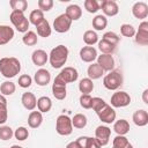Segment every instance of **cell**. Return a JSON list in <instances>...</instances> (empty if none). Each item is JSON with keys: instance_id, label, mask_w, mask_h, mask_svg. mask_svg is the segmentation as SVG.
<instances>
[{"instance_id": "obj_1", "label": "cell", "mask_w": 148, "mask_h": 148, "mask_svg": "<svg viewBox=\"0 0 148 148\" xmlns=\"http://www.w3.org/2000/svg\"><path fill=\"white\" fill-rule=\"evenodd\" d=\"M21 71V62L15 57H5L0 59V73L7 79L16 76Z\"/></svg>"}, {"instance_id": "obj_2", "label": "cell", "mask_w": 148, "mask_h": 148, "mask_svg": "<svg viewBox=\"0 0 148 148\" xmlns=\"http://www.w3.org/2000/svg\"><path fill=\"white\" fill-rule=\"evenodd\" d=\"M67 59H68V49L62 44L53 47L49 54V61L53 68H61L66 64Z\"/></svg>"}, {"instance_id": "obj_3", "label": "cell", "mask_w": 148, "mask_h": 148, "mask_svg": "<svg viewBox=\"0 0 148 148\" xmlns=\"http://www.w3.org/2000/svg\"><path fill=\"white\" fill-rule=\"evenodd\" d=\"M123 81H124V77L121 72L118 69H112L109 72V74L104 76L103 86L109 90H117L123 84Z\"/></svg>"}, {"instance_id": "obj_4", "label": "cell", "mask_w": 148, "mask_h": 148, "mask_svg": "<svg viewBox=\"0 0 148 148\" xmlns=\"http://www.w3.org/2000/svg\"><path fill=\"white\" fill-rule=\"evenodd\" d=\"M9 20L18 32L25 34L28 31L30 23H29V20L25 17L24 13L18 12V10H12V13L9 15Z\"/></svg>"}, {"instance_id": "obj_5", "label": "cell", "mask_w": 148, "mask_h": 148, "mask_svg": "<svg viewBox=\"0 0 148 148\" xmlns=\"http://www.w3.org/2000/svg\"><path fill=\"white\" fill-rule=\"evenodd\" d=\"M56 131L59 135H69L73 132V125H72V119L66 116V114H60L58 116L56 120Z\"/></svg>"}, {"instance_id": "obj_6", "label": "cell", "mask_w": 148, "mask_h": 148, "mask_svg": "<svg viewBox=\"0 0 148 148\" xmlns=\"http://www.w3.org/2000/svg\"><path fill=\"white\" fill-rule=\"evenodd\" d=\"M71 25H72V21L65 13L57 16L53 21V29L59 34L67 32L71 29Z\"/></svg>"}, {"instance_id": "obj_7", "label": "cell", "mask_w": 148, "mask_h": 148, "mask_svg": "<svg viewBox=\"0 0 148 148\" xmlns=\"http://www.w3.org/2000/svg\"><path fill=\"white\" fill-rule=\"evenodd\" d=\"M111 105L113 108H125L131 103V96L126 91H117L111 96Z\"/></svg>"}, {"instance_id": "obj_8", "label": "cell", "mask_w": 148, "mask_h": 148, "mask_svg": "<svg viewBox=\"0 0 148 148\" xmlns=\"http://www.w3.org/2000/svg\"><path fill=\"white\" fill-rule=\"evenodd\" d=\"M52 94L53 96L59 99V101H62L66 98L67 96V89H66V83L57 75L53 83H52Z\"/></svg>"}, {"instance_id": "obj_9", "label": "cell", "mask_w": 148, "mask_h": 148, "mask_svg": "<svg viewBox=\"0 0 148 148\" xmlns=\"http://www.w3.org/2000/svg\"><path fill=\"white\" fill-rule=\"evenodd\" d=\"M135 43L141 45V46H146L148 45V22L147 21H142L139 25L138 31H135Z\"/></svg>"}, {"instance_id": "obj_10", "label": "cell", "mask_w": 148, "mask_h": 148, "mask_svg": "<svg viewBox=\"0 0 148 148\" xmlns=\"http://www.w3.org/2000/svg\"><path fill=\"white\" fill-rule=\"evenodd\" d=\"M99 9L104 13V16H116L119 12L118 3L113 0H103L99 2Z\"/></svg>"}, {"instance_id": "obj_11", "label": "cell", "mask_w": 148, "mask_h": 148, "mask_svg": "<svg viewBox=\"0 0 148 148\" xmlns=\"http://www.w3.org/2000/svg\"><path fill=\"white\" fill-rule=\"evenodd\" d=\"M97 116L99 118V120L102 123H105V124H111V123H114L116 120V111L114 109L109 105V104H105V106L99 111L97 112Z\"/></svg>"}, {"instance_id": "obj_12", "label": "cell", "mask_w": 148, "mask_h": 148, "mask_svg": "<svg viewBox=\"0 0 148 148\" xmlns=\"http://www.w3.org/2000/svg\"><path fill=\"white\" fill-rule=\"evenodd\" d=\"M58 76L67 84V83H72V82H75L79 77V73H77V69L74 68V67H65L61 69V72L58 74Z\"/></svg>"}, {"instance_id": "obj_13", "label": "cell", "mask_w": 148, "mask_h": 148, "mask_svg": "<svg viewBox=\"0 0 148 148\" xmlns=\"http://www.w3.org/2000/svg\"><path fill=\"white\" fill-rule=\"evenodd\" d=\"M110 135H111V130L108 126L101 125L95 130V138L97 139L101 146H105L109 143Z\"/></svg>"}, {"instance_id": "obj_14", "label": "cell", "mask_w": 148, "mask_h": 148, "mask_svg": "<svg viewBox=\"0 0 148 148\" xmlns=\"http://www.w3.org/2000/svg\"><path fill=\"white\" fill-rule=\"evenodd\" d=\"M132 14L135 18L143 20L148 16V5L143 1L135 2L132 7Z\"/></svg>"}, {"instance_id": "obj_15", "label": "cell", "mask_w": 148, "mask_h": 148, "mask_svg": "<svg viewBox=\"0 0 148 148\" xmlns=\"http://www.w3.org/2000/svg\"><path fill=\"white\" fill-rule=\"evenodd\" d=\"M80 58L83 62H94L97 59V50L94 46H83L80 50Z\"/></svg>"}, {"instance_id": "obj_16", "label": "cell", "mask_w": 148, "mask_h": 148, "mask_svg": "<svg viewBox=\"0 0 148 148\" xmlns=\"http://www.w3.org/2000/svg\"><path fill=\"white\" fill-rule=\"evenodd\" d=\"M97 64L101 66L103 71H112L114 68V59L111 54H101L97 56Z\"/></svg>"}, {"instance_id": "obj_17", "label": "cell", "mask_w": 148, "mask_h": 148, "mask_svg": "<svg viewBox=\"0 0 148 148\" xmlns=\"http://www.w3.org/2000/svg\"><path fill=\"white\" fill-rule=\"evenodd\" d=\"M34 80H35V82H36L38 86L44 87V86H46V84L50 83V81H51V74H50V72H49L47 69L40 68V69H38V71L35 73Z\"/></svg>"}, {"instance_id": "obj_18", "label": "cell", "mask_w": 148, "mask_h": 148, "mask_svg": "<svg viewBox=\"0 0 148 148\" xmlns=\"http://www.w3.org/2000/svg\"><path fill=\"white\" fill-rule=\"evenodd\" d=\"M14 38V30L9 25L0 24V45H6Z\"/></svg>"}, {"instance_id": "obj_19", "label": "cell", "mask_w": 148, "mask_h": 148, "mask_svg": "<svg viewBox=\"0 0 148 148\" xmlns=\"http://www.w3.org/2000/svg\"><path fill=\"white\" fill-rule=\"evenodd\" d=\"M21 102L23 104V106L29 110V111H32L35 110V108L37 106V98L36 96L32 94V92H23L22 97H21Z\"/></svg>"}, {"instance_id": "obj_20", "label": "cell", "mask_w": 148, "mask_h": 148, "mask_svg": "<svg viewBox=\"0 0 148 148\" xmlns=\"http://www.w3.org/2000/svg\"><path fill=\"white\" fill-rule=\"evenodd\" d=\"M31 60L36 66H44L49 60V54L44 50H35L31 54Z\"/></svg>"}, {"instance_id": "obj_21", "label": "cell", "mask_w": 148, "mask_h": 148, "mask_svg": "<svg viewBox=\"0 0 148 148\" xmlns=\"http://www.w3.org/2000/svg\"><path fill=\"white\" fill-rule=\"evenodd\" d=\"M132 120L133 123L139 126V127H142V126H146L148 124V112L143 109H140V110H136L134 113H133V117H132Z\"/></svg>"}, {"instance_id": "obj_22", "label": "cell", "mask_w": 148, "mask_h": 148, "mask_svg": "<svg viewBox=\"0 0 148 148\" xmlns=\"http://www.w3.org/2000/svg\"><path fill=\"white\" fill-rule=\"evenodd\" d=\"M76 142L80 145L81 148H101L102 147L96 138H90V136H80L76 139Z\"/></svg>"}, {"instance_id": "obj_23", "label": "cell", "mask_w": 148, "mask_h": 148, "mask_svg": "<svg viewBox=\"0 0 148 148\" xmlns=\"http://www.w3.org/2000/svg\"><path fill=\"white\" fill-rule=\"evenodd\" d=\"M65 14L69 17V20H71L72 22H73V21H77V20H80L81 16H82V9H81V7H80L79 5L72 3V5H69V6L66 8Z\"/></svg>"}, {"instance_id": "obj_24", "label": "cell", "mask_w": 148, "mask_h": 148, "mask_svg": "<svg viewBox=\"0 0 148 148\" xmlns=\"http://www.w3.org/2000/svg\"><path fill=\"white\" fill-rule=\"evenodd\" d=\"M113 131L117 135H126L130 132V123L126 119H119L113 124Z\"/></svg>"}, {"instance_id": "obj_25", "label": "cell", "mask_w": 148, "mask_h": 148, "mask_svg": "<svg viewBox=\"0 0 148 148\" xmlns=\"http://www.w3.org/2000/svg\"><path fill=\"white\" fill-rule=\"evenodd\" d=\"M43 123V116L39 111H31L28 116V125L31 128H37Z\"/></svg>"}, {"instance_id": "obj_26", "label": "cell", "mask_w": 148, "mask_h": 148, "mask_svg": "<svg viewBox=\"0 0 148 148\" xmlns=\"http://www.w3.org/2000/svg\"><path fill=\"white\" fill-rule=\"evenodd\" d=\"M87 74L90 80H97L104 74V71L101 68V66L97 62H91V65H89L87 69Z\"/></svg>"}, {"instance_id": "obj_27", "label": "cell", "mask_w": 148, "mask_h": 148, "mask_svg": "<svg viewBox=\"0 0 148 148\" xmlns=\"http://www.w3.org/2000/svg\"><path fill=\"white\" fill-rule=\"evenodd\" d=\"M36 30H37V35L40 37H50L51 32H52V28L49 23L47 20H43L39 24L36 25Z\"/></svg>"}, {"instance_id": "obj_28", "label": "cell", "mask_w": 148, "mask_h": 148, "mask_svg": "<svg viewBox=\"0 0 148 148\" xmlns=\"http://www.w3.org/2000/svg\"><path fill=\"white\" fill-rule=\"evenodd\" d=\"M37 108H38V111L39 112H49L52 108V101L50 97L47 96H42L37 99Z\"/></svg>"}, {"instance_id": "obj_29", "label": "cell", "mask_w": 148, "mask_h": 148, "mask_svg": "<svg viewBox=\"0 0 148 148\" xmlns=\"http://www.w3.org/2000/svg\"><path fill=\"white\" fill-rule=\"evenodd\" d=\"M112 148H133L125 135H117L112 141Z\"/></svg>"}, {"instance_id": "obj_30", "label": "cell", "mask_w": 148, "mask_h": 148, "mask_svg": "<svg viewBox=\"0 0 148 148\" xmlns=\"http://www.w3.org/2000/svg\"><path fill=\"white\" fill-rule=\"evenodd\" d=\"M92 28L95 30H98V31H102L106 28L108 25V18L104 16V15H96L94 18H92Z\"/></svg>"}, {"instance_id": "obj_31", "label": "cell", "mask_w": 148, "mask_h": 148, "mask_svg": "<svg viewBox=\"0 0 148 148\" xmlns=\"http://www.w3.org/2000/svg\"><path fill=\"white\" fill-rule=\"evenodd\" d=\"M16 86L12 81H5L0 84V94L3 96H10L15 92Z\"/></svg>"}, {"instance_id": "obj_32", "label": "cell", "mask_w": 148, "mask_h": 148, "mask_svg": "<svg viewBox=\"0 0 148 148\" xmlns=\"http://www.w3.org/2000/svg\"><path fill=\"white\" fill-rule=\"evenodd\" d=\"M22 42H23V44L27 45V46H34V45H36L37 42H38L37 34L34 32V31H31V30H28V31L23 35Z\"/></svg>"}, {"instance_id": "obj_33", "label": "cell", "mask_w": 148, "mask_h": 148, "mask_svg": "<svg viewBox=\"0 0 148 148\" xmlns=\"http://www.w3.org/2000/svg\"><path fill=\"white\" fill-rule=\"evenodd\" d=\"M79 90L82 94H90L94 90L92 80H90L89 77H83L79 83Z\"/></svg>"}, {"instance_id": "obj_34", "label": "cell", "mask_w": 148, "mask_h": 148, "mask_svg": "<svg viewBox=\"0 0 148 148\" xmlns=\"http://www.w3.org/2000/svg\"><path fill=\"white\" fill-rule=\"evenodd\" d=\"M87 123H88L87 117L84 114H82V113H76L72 118V125H73V127L79 128V130L84 128L87 126Z\"/></svg>"}, {"instance_id": "obj_35", "label": "cell", "mask_w": 148, "mask_h": 148, "mask_svg": "<svg viewBox=\"0 0 148 148\" xmlns=\"http://www.w3.org/2000/svg\"><path fill=\"white\" fill-rule=\"evenodd\" d=\"M116 45L106 42L105 39H101L98 40V49L103 54H112L116 51Z\"/></svg>"}, {"instance_id": "obj_36", "label": "cell", "mask_w": 148, "mask_h": 148, "mask_svg": "<svg viewBox=\"0 0 148 148\" xmlns=\"http://www.w3.org/2000/svg\"><path fill=\"white\" fill-rule=\"evenodd\" d=\"M83 42L88 46H92L94 44L98 43V36H97L96 31H94V30H87L83 34Z\"/></svg>"}, {"instance_id": "obj_37", "label": "cell", "mask_w": 148, "mask_h": 148, "mask_svg": "<svg viewBox=\"0 0 148 148\" xmlns=\"http://www.w3.org/2000/svg\"><path fill=\"white\" fill-rule=\"evenodd\" d=\"M28 20H29V23H31V24H34V25L36 27V25L39 24L43 20H45V18H44V13H43L42 10H39V9H35V10H32V12L30 13Z\"/></svg>"}, {"instance_id": "obj_38", "label": "cell", "mask_w": 148, "mask_h": 148, "mask_svg": "<svg viewBox=\"0 0 148 148\" xmlns=\"http://www.w3.org/2000/svg\"><path fill=\"white\" fill-rule=\"evenodd\" d=\"M9 5L13 10H18L24 13L25 9L28 8V1L27 0H10Z\"/></svg>"}, {"instance_id": "obj_39", "label": "cell", "mask_w": 148, "mask_h": 148, "mask_svg": "<svg viewBox=\"0 0 148 148\" xmlns=\"http://www.w3.org/2000/svg\"><path fill=\"white\" fill-rule=\"evenodd\" d=\"M120 34L124 37H133L135 35V28L132 24L124 23L120 25Z\"/></svg>"}, {"instance_id": "obj_40", "label": "cell", "mask_w": 148, "mask_h": 148, "mask_svg": "<svg viewBox=\"0 0 148 148\" xmlns=\"http://www.w3.org/2000/svg\"><path fill=\"white\" fill-rule=\"evenodd\" d=\"M14 136H15V139L18 140V141H24V140L28 139V136H29V131H28L24 126H20V127H17V128L15 130Z\"/></svg>"}, {"instance_id": "obj_41", "label": "cell", "mask_w": 148, "mask_h": 148, "mask_svg": "<svg viewBox=\"0 0 148 148\" xmlns=\"http://www.w3.org/2000/svg\"><path fill=\"white\" fill-rule=\"evenodd\" d=\"M105 104H106V102H105L103 98H101V97H92V101H91V109L97 113V112H99V111L105 106Z\"/></svg>"}, {"instance_id": "obj_42", "label": "cell", "mask_w": 148, "mask_h": 148, "mask_svg": "<svg viewBox=\"0 0 148 148\" xmlns=\"http://www.w3.org/2000/svg\"><path fill=\"white\" fill-rule=\"evenodd\" d=\"M13 135H14V132L9 126H6V125L0 126V139L1 140L7 141V140L12 139Z\"/></svg>"}, {"instance_id": "obj_43", "label": "cell", "mask_w": 148, "mask_h": 148, "mask_svg": "<svg viewBox=\"0 0 148 148\" xmlns=\"http://www.w3.org/2000/svg\"><path fill=\"white\" fill-rule=\"evenodd\" d=\"M84 8L88 13H96L99 10V2L97 0H86L84 1Z\"/></svg>"}, {"instance_id": "obj_44", "label": "cell", "mask_w": 148, "mask_h": 148, "mask_svg": "<svg viewBox=\"0 0 148 148\" xmlns=\"http://www.w3.org/2000/svg\"><path fill=\"white\" fill-rule=\"evenodd\" d=\"M102 39H105L106 42H109V43H111V44H113V45H118V43H119V40H120V38H119V36L116 34V32H113V31H108V32H105L104 35H103V38Z\"/></svg>"}, {"instance_id": "obj_45", "label": "cell", "mask_w": 148, "mask_h": 148, "mask_svg": "<svg viewBox=\"0 0 148 148\" xmlns=\"http://www.w3.org/2000/svg\"><path fill=\"white\" fill-rule=\"evenodd\" d=\"M80 105L83 108V109H91V101H92V97L89 95V94H82L80 96Z\"/></svg>"}, {"instance_id": "obj_46", "label": "cell", "mask_w": 148, "mask_h": 148, "mask_svg": "<svg viewBox=\"0 0 148 148\" xmlns=\"http://www.w3.org/2000/svg\"><path fill=\"white\" fill-rule=\"evenodd\" d=\"M37 5H38V9L42 10L43 13L49 12L53 7V0H38Z\"/></svg>"}, {"instance_id": "obj_47", "label": "cell", "mask_w": 148, "mask_h": 148, "mask_svg": "<svg viewBox=\"0 0 148 148\" xmlns=\"http://www.w3.org/2000/svg\"><path fill=\"white\" fill-rule=\"evenodd\" d=\"M32 83V77L28 74H23L18 77V86L21 88H29Z\"/></svg>"}, {"instance_id": "obj_48", "label": "cell", "mask_w": 148, "mask_h": 148, "mask_svg": "<svg viewBox=\"0 0 148 148\" xmlns=\"http://www.w3.org/2000/svg\"><path fill=\"white\" fill-rule=\"evenodd\" d=\"M8 119L7 103H0V125H3Z\"/></svg>"}, {"instance_id": "obj_49", "label": "cell", "mask_w": 148, "mask_h": 148, "mask_svg": "<svg viewBox=\"0 0 148 148\" xmlns=\"http://www.w3.org/2000/svg\"><path fill=\"white\" fill-rule=\"evenodd\" d=\"M66 148H81L80 147V145L76 142V140L75 141H72V142H69L67 146H66Z\"/></svg>"}, {"instance_id": "obj_50", "label": "cell", "mask_w": 148, "mask_h": 148, "mask_svg": "<svg viewBox=\"0 0 148 148\" xmlns=\"http://www.w3.org/2000/svg\"><path fill=\"white\" fill-rule=\"evenodd\" d=\"M142 99H143V103L148 104V89H145L143 92H142Z\"/></svg>"}, {"instance_id": "obj_51", "label": "cell", "mask_w": 148, "mask_h": 148, "mask_svg": "<svg viewBox=\"0 0 148 148\" xmlns=\"http://www.w3.org/2000/svg\"><path fill=\"white\" fill-rule=\"evenodd\" d=\"M10 148H23V147H21V146H18V145H13Z\"/></svg>"}]
</instances>
